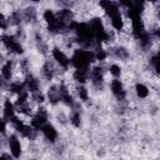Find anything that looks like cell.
Listing matches in <instances>:
<instances>
[{"instance_id":"obj_1","label":"cell","mask_w":160,"mask_h":160,"mask_svg":"<svg viewBox=\"0 0 160 160\" xmlns=\"http://www.w3.org/2000/svg\"><path fill=\"white\" fill-rule=\"evenodd\" d=\"M50 55H51L54 64L58 68H61L62 70H68L69 68H71L70 66V55H68L62 48H60V46L51 48Z\"/></svg>"},{"instance_id":"obj_2","label":"cell","mask_w":160,"mask_h":160,"mask_svg":"<svg viewBox=\"0 0 160 160\" xmlns=\"http://www.w3.org/2000/svg\"><path fill=\"white\" fill-rule=\"evenodd\" d=\"M89 81L92 88L100 90L104 86L105 78H104V68L100 64H92L89 69Z\"/></svg>"},{"instance_id":"obj_3","label":"cell","mask_w":160,"mask_h":160,"mask_svg":"<svg viewBox=\"0 0 160 160\" xmlns=\"http://www.w3.org/2000/svg\"><path fill=\"white\" fill-rule=\"evenodd\" d=\"M8 150L9 154L14 158V160H19L22 156V144L20 140V136L16 134H10L8 136Z\"/></svg>"},{"instance_id":"obj_4","label":"cell","mask_w":160,"mask_h":160,"mask_svg":"<svg viewBox=\"0 0 160 160\" xmlns=\"http://www.w3.org/2000/svg\"><path fill=\"white\" fill-rule=\"evenodd\" d=\"M22 82L25 85V89L29 94H34V92H38L41 90V80L40 78L35 76L34 74L29 72L24 76L22 79Z\"/></svg>"},{"instance_id":"obj_5","label":"cell","mask_w":160,"mask_h":160,"mask_svg":"<svg viewBox=\"0 0 160 160\" xmlns=\"http://www.w3.org/2000/svg\"><path fill=\"white\" fill-rule=\"evenodd\" d=\"M110 92L118 99V100H125L126 98V89L121 79H111L109 82Z\"/></svg>"},{"instance_id":"obj_6","label":"cell","mask_w":160,"mask_h":160,"mask_svg":"<svg viewBox=\"0 0 160 160\" xmlns=\"http://www.w3.org/2000/svg\"><path fill=\"white\" fill-rule=\"evenodd\" d=\"M14 74H15V64L12 60L6 59L0 66V79L9 84L14 80Z\"/></svg>"},{"instance_id":"obj_7","label":"cell","mask_w":160,"mask_h":160,"mask_svg":"<svg viewBox=\"0 0 160 160\" xmlns=\"http://www.w3.org/2000/svg\"><path fill=\"white\" fill-rule=\"evenodd\" d=\"M56 65L54 64V61H45L41 68H40V76L44 81H48V82H51L55 76H56Z\"/></svg>"},{"instance_id":"obj_8","label":"cell","mask_w":160,"mask_h":160,"mask_svg":"<svg viewBox=\"0 0 160 160\" xmlns=\"http://www.w3.org/2000/svg\"><path fill=\"white\" fill-rule=\"evenodd\" d=\"M16 115V109L14 105V101H11L10 99H4L1 102V118L4 120H6L8 122H10V120Z\"/></svg>"},{"instance_id":"obj_9","label":"cell","mask_w":160,"mask_h":160,"mask_svg":"<svg viewBox=\"0 0 160 160\" xmlns=\"http://www.w3.org/2000/svg\"><path fill=\"white\" fill-rule=\"evenodd\" d=\"M40 132H41V135L44 136V139L48 140V141L51 142V144L56 142L58 139H59V131H58V129H56L52 124H50V122H48L46 125H44V126L40 129Z\"/></svg>"},{"instance_id":"obj_10","label":"cell","mask_w":160,"mask_h":160,"mask_svg":"<svg viewBox=\"0 0 160 160\" xmlns=\"http://www.w3.org/2000/svg\"><path fill=\"white\" fill-rule=\"evenodd\" d=\"M99 6L101 8V10H102V12L105 14V16L109 19V18H111L112 15H115V14H118V12H120L121 10V6H120V4L119 2H115V1H100L99 2Z\"/></svg>"},{"instance_id":"obj_11","label":"cell","mask_w":160,"mask_h":160,"mask_svg":"<svg viewBox=\"0 0 160 160\" xmlns=\"http://www.w3.org/2000/svg\"><path fill=\"white\" fill-rule=\"evenodd\" d=\"M46 95V101L51 106H56L60 104V96H59V90H58V84H50L45 91Z\"/></svg>"},{"instance_id":"obj_12","label":"cell","mask_w":160,"mask_h":160,"mask_svg":"<svg viewBox=\"0 0 160 160\" xmlns=\"http://www.w3.org/2000/svg\"><path fill=\"white\" fill-rule=\"evenodd\" d=\"M134 92H135V95H136L138 99L145 100V99H148L149 95H150V89H149V86H148L145 82L138 81V82H135V85H134Z\"/></svg>"},{"instance_id":"obj_13","label":"cell","mask_w":160,"mask_h":160,"mask_svg":"<svg viewBox=\"0 0 160 160\" xmlns=\"http://www.w3.org/2000/svg\"><path fill=\"white\" fill-rule=\"evenodd\" d=\"M6 89H8V91L10 94H14L15 96H18V95H20L22 92H26V89H25V85H24L22 80H15L14 79L11 82L8 84Z\"/></svg>"},{"instance_id":"obj_14","label":"cell","mask_w":160,"mask_h":160,"mask_svg":"<svg viewBox=\"0 0 160 160\" xmlns=\"http://www.w3.org/2000/svg\"><path fill=\"white\" fill-rule=\"evenodd\" d=\"M111 52L114 55V58L116 60H120V61H126L129 58H130V52H129V49L125 48L124 45H118L115 48L111 49Z\"/></svg>"},{"instance_id":"obj_15","label":"cell","mask_w":160,"mask_h":160,"mask_svg":"<svg viewBox=\"0 0 160 160\" xmlns=\"http://www.w3.org/2000/svg\"><path fill=\"white\" fill-rule=\"evenodd\" d=\"M71 78L76 85H86L89 82V70H72Z\"/></svg>"},{"instance_id":"obj_16","label":"cell","mask_w":160,"mask_h":160,"mask_svg":"<svg viewBox=\"0 0 160 160\" xmlns=\"http://www.w3.org/2000/svg\"><path fill=\"white\" fill-rule=\"evenodd\" d=\"M69 122L72 128H80L81 124H82V115L80 112V110L72 108L71 111H70V115H69Z\"/></svg>"},{"instance_id":"obj_17","label":"cell","mask_w":160,"mask_h":160,"mask_svg":"<svg viewBox=\"0 0 160 160\" xmlns=\"http://www.w3.org/2000/svg\"><path fill=\"white\" fill-rule=\"evenodd\" d=\"M41 19L42 21L45 22L46 26L54 24L56 20H58V16H56V11L54 9H45L41 14Z\"/></svg>"},{"instance_id":"obj_18","label":"cell","mask_w":160,"mask_h":160,"mask_svg":"<svg viewBox=\"0 0 160 160\" xmlns=\"http://www.w3.org/2000/svg\"><path fill=\"white\" fill-rule=\"evenodd\" d=\"M75 89H76V90H75V94H76L78 100H80L81 102L89 101V99H90V92H89V89L86 88V85H76Z\"/></svg>"},{"instance_id":"obj_19","label":"cell","mask_w":160,"mask_h":160,"mask_svg":"<svg viewBox=\"0 0 160 160\" xmlns=\"http://www.w3.org/2000/svg\"><path fill=\"white\" fill-rule=\"evenodd\" d=\"M108 72L111 75L112 79H120L121 75H122V68L118 62H111L108 66Z\"/></svg>"},{"instance_id":"obj_20","label":"cell","mask_w":160,"mask_h":160,"mask_svg":"<svg viewBox=\"0 0 160 160\" xmlns=\"http://www.w3.org/2000/svg\"><path fill=\"white\" fill-rule=\"evenodd\" d=\"M9 29H10V22H9L8 15L4 12H0V31L5 34L9 31Z\"/></svg>"},{"instance_id":"obj_21","label":"cell","mask_w":160,"mask_h":160,"mask_svg":"<svg viewBox=\"0 0 160 160\" xmlns=\"http://www.w3.org/2000/svg\"><path fill=\"white\" fill-rule=\"evenodd\" d=\"M150 66L152 68V70L159 74V52L155 51L152 55H150Z\"/></svg>"},{"instance_id":"obj_22","label":"cell","mask_w":160,"mask_h":160,"mask_svg":"<svg viewBox=\"0 0 160 160\" xmlns=\"http://www.w3.org/2000/svg\"><path fill=\"white\" fill-rule=\"evenodd\" d=\"M8 129H9V122L0 116V135L6 136L8 135Z\"/></svg>"},{"instance_id":"obj_23","label":"cell","mask_w":160,"mask_h":160,"mask_svg":"<svg viewBox=\"0 0 160 160\" xmlns=\"http://www.w3.org/2000/svg\"><path fill=\"white\" fill-rule=\"evenodd\" d=\"M0 160H14L9 152H0Z\"/></svg>"},{"instance_id":"obj_24","label":"cell","mask_w":160,"mask_h":160,"mask_svg":"<svg viewBox=\"0 0 160 160\" xmlns=\"http://www.w3.org/2000/svg\"><path fill=\"white\" fill-rule=\"evenodd\" d=\"M4 61H5V60H4V59H2V55H1V54H0V66H1V65H2V62H4Z\"/></svg>"},{"instance_id":"obj_25","label":"cell","mask_w":160,"mask_h":160,"mask_svg":"<svg viewBox=\"0 0 160 160\" xmlns=\"http://www.w3.org/2000/svg\"><path fill=\"white\" fill-rule=\"evenodd\" d=\"M29 160H38V159H29Z\"/></svg>"}]
</instances>
